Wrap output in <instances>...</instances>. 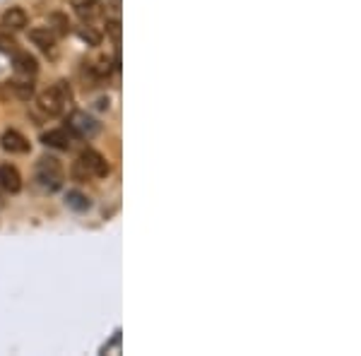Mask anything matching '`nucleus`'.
Instances as JSON below:
<instances>
[{
    "label": "nucleus",
    "instance_id": "f257e3e1",
    "mask_svg": "<svg viewBox=\"0 0 361 356\" xmlns=\"http://www.w3.org/2000/svg\"><path fill=\"white\" fill-rule=\"evenodd\" d=\"M70 99H73V92H70L66 80H61V82L51 85L49 90L39 94L37 106H39V111H42L44 116H61L63 111L68 109Z\"/></svg>",
    "mask_w": 361,
    "mask_h": 356
},
{
    "label": "nucleus",
    "instance_id": "ddd939ff",
    "mask_svg": "<svg viewBox=\"0 0 361 356\" xmlns=\"http://www.w3.org/2000/svg\"><path fill=\"white\" fill-rule=\"evenodd\" d=\"M49 29L54 34H58V37H63V34H68L70 32V22H68V17L66 15H51L49 17Z\"/></svg>",
    "mask_w": 361,
    "mask_h": 356
},
{
    "label": "nucleus",
    "instance_id": "4468645a",
    "mask_svg": "<svg viewBox=\"0 0 361 356\" xmlns=\"http://www.w3.org/2000/svg\"><path fill=\"white\" fill-rule=\"evenodd\" d=\"M80 37H82L90 46H99V42H102V37H99L92 27H80Z\"/></svg>",
    "mask_w": 361,
    "mask_h": 356
},
{
    "label": "nucleus",
    "instance_id": "9d476101",
    "mask_svg": "<svg viewBox=\"0 0 361 356\" xmlns=\"http://www.w3.org/2000/svg\"><path fill=\"white\" fill-rule=\"evenodd\" d=\"M3 27L5 29H10V32H20V29H25L27 27V22H29V17L27 13L22 8H8L3 13Z\"/></svg>",
    "mask_w": 361,
    "mask_h": 356
},
{
    "label": "nucleus",
    "instance_id": "dca6fc26",
    "mask_svg": "<svg viewBox=\"0 0 361 356\" xmlns=\"http://www.w3.org/2000/svg\"><path fill=\"white\" fill-rule=\"evenodd\" d=\"M0 207H3V188H0Z\"/></svg>",
    "mask_w": 361,
    "mask_h": 356
},
{
    "label": "nucleus",
    "instance_id": "423d86ee",
    "mask_svg": "<svg viewBox=\"0 0 361 356\" xmlns=\"http://www.w3.org/2000/svg\"><path fill=\"white\" fill-rule=\"evenodd\" d=\"M42 142L46 147H54V149H70L73 145V135H70L68 128H51L42 135Z\"/></svg>",
    "mask_w": 361,
    "mask_h": 356
},
{
    "label": "nucleus",
    "instance_id": "20e7f679",
    "mask_svg": "<svg viewBox=\"0 0 361 356\" xmlns=\"http://www.w3.org/2000/svg\"><path fill=\"white\" fill-rule=\"evenodd\" d=\"M68 130H70V135H75V137L92 140L99 133V123L87 111H73L68 118Z\"/></svg>",
    "mask_w": 361,
    "mask_h": 356
},
{
    "label": "nucleus",
    "instance_id": "f8f14e48",
    "mask_svg": "<svg viewBox=\"0 0 361 356\" xmlns=\"http://www.w3.org/2000/svg\"><path fill=\"white\" fill-rule=\"evenodd\" d=\"M66 205H68L70 209H75V212H87V209L92 207V202H90V197L82 195V192L70 190L68 195H66Z\"/></svg>",
    "mask_w": 361,
    "mask_h": 356
},
{
    "label": "nucleus",
    "instance_id": "1a4fd4ad",
    "mask_svg": "<svg viewBox=\"0 0 361 356\" xmlns=\"http://www.w3.org/2000/svg\"><path fill=\"white\" fill-rule=\"evenodd\" d=\"M0 188L5 192L22 190V176L13 164H0Z\"/></svg>",
    "mask_w": 361,
    "mask_h": 356
},
{
    "label": "nucleus",
    "instance_id": "39448f33",
    "mask_svg": "<svg viewBox=\"0 0 361 356\" xmlns=\"http://www.w3.org/2000/svg\"><path fill=\"white\" fill-rule=\"evenodd\" d=\"M0 147L10 154H27L29 152V140L17 130H5L0 135Z\"/></svg>",
    "mask_w": 361,
    "mask_h": 356
},
{
    "label": "nucleus",
    "instance_id": "2eb2a0df",
    "mask_svg": "<svg viewBox=\"0 0 361 356\" xmlns=\"http://www.w3.org/2000/svg\"><path fill=\"white\" fill-rule=\"evenodd\" d=\"M106 34L114 39L116 44H118L121 42V22L118 20H109L106 22Z\"/></svg>",
    "mask_w": 361,
    "mask_h": 356
},
{
    "label": "nucleus",
    "instance_id": "f03ea898",
    "mask_svg": "<svg viewBox=\"0 0 361 356\" xmlns=\"http://www.w3.org/2000/svg\"><path fill=\"white\" fill-rule=\"evenodd\" d=\"M73 173H75V178H78V180H87L92 176H94V178H106L109 173H111V166H109V161L104 159L97 149H85L82 154H80V159L75 161Z\"/></svg>",
    "mask_w": 361,
    "mask_h": 356
},
{
    "label": "nucleus",
    "instance_id": "9b49d317",
    "mask_svg": "<svg viewBox=\"0 0 361 356\" xmlns=\"http://www.w3.org/2000/svg\"><path fill=\"white\" fill-rule=\"evenodd\" d=\"M75 8H78V15L87 22H92L94 17L102 15V3L99 0H80Z\"/></svg>",
    "mask_w": 361,
    "mask_h": 356
},
{
    "label": "nucleus",
    "instance_id": "6e6552de",
    "mask_svg": "<svg viewBox=\"0 0 361 356\" xmlns=\"http://www.w3.org/2000/svg\"><path fill=\"white\" fill-rule=\"evenodd\" d=\"M13 63H15V73L22 75V78H34V75L39 73L37 58L25 54V51H15V54H13Z\"/></svg>",
    "mask_w": 361,
    "mask_h": 356
},
{
    "label": "nucleus",
    "instance_id": "7ed1b4c3",
    "mask_svg": "<svg viewBox=\"0 0 361 356\" xmlns=\"http://www.w3.org/2000/svg\"><path fill=\"white\" fill-rule=\"evenodd\" d=\"M34 180L46 192H56L63 185V164L56 156H42L34 166Z\"/></svg>",
    "mask_w": 361,
    "mask_h": 356
},
{
    "label": "nucleus",
    "instance_id": "0eeeda50",
    "mask_svg": "<svg viewBox=\"0 0 361 356\" xmlns=\"http://www.w3.org/2000/svg\"><path fill=\"white\" fill-rule=\"evenodd\" d=\"M29 42L44 51V54H54L56 51V34L49 27H37L29 32Z\"/></svg>",
    "mask_w": 361,
    "mask_h": 356
}]
</instances>
